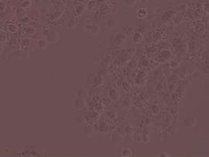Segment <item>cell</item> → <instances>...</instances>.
<instances>
[{
	"instance_id": "10",
	"label": "cell",
	"mask_w": 209,
	"mask_h": 157,
	"mask_svg": "<svg viewBox=\"0 0 209 157\" xmlns=\"http://www.w3.org/2000/svg\"><path fill=\"white\" fill-rule=\"evenodd\" d=\"M31 5H32V3L29 1V0H24L21 4V6L24 9H27V8H29L31 6Z\"/></svg>"
},
{
	"instance_id": "2",
	"label": "cell",
	"mask_w": 209,
	"mask_h": 157,
	"mask_svg": "<svg viewBox=\"0 0 209 157\" xmlns=\"http://www.w3.org/2000/svg\"><path fill=\"white\" fill-rule=\"evenodd\" d=\"M59 39V34L55 32H50L46 37V40L48 43H55Z\"/></svg>"
},
{
	"instance_id": "4",
	"label": "cell",
	"mask_w": 209,
	"mask_h": 157,
	"mask_svg": "<svg viewBox=\"0 0 209 157\" xmlns=\"http://www.w3.org/2000/svg\"><path fill=\"white\" fill-rule=\"evenodd\" d=\"M47 42H46V39H41V40H39L38 42H37V47L39 49H46V47H47Z\"/></svg>"
},
{
	"instance_id": "11",
	"label": "cell",
	"mask_w": 209,
	"mask_h": 157,
	"mask_svg": "<svg viewBox=\"0 0 209 157\" xmlns=\"http://www.w3.org/2000/svg\"><path fill=\"white\" fill-rule=\"evenodd\" d=\"M8 30L10 32H16L17 31V27L14 24H10L9 27H8Z\"/></svg>"
},
{
	"instance_id": "1",
	"label": "cell",
	"mask_w": 209,
	"mask_h": 157,
	"mask_svg": "<svg viewBox=\"0 0 209 157\" xmlns=\"http://www.w3.org/2000/svg\"><path fill=\"white\" fill-rule=\"evenodd\" d=\"M74 109H77V110H82L85 108L86 103L83 97H77L74 100Z\"/></svg>"
},
{
	"instance_id": "3",
	"label": "cell",
	"mask_w": 209,
	"mask_h": 157,
	"mask_svg": "<svg viewBox=\"0 0 209 157\" xmlns=\"http://www.w3.org/2000/svg\"><path fill=\"white\" fill-rule=\"evenodd\" d=\"M76 27V23L74 19H71L67 23V29L68 30H75Z\"/></svg>"
},
{
	"instance_id": "9",
	"label": "cell",
	"mask_w": 209,
	"mask_h": 157,
	"mask_svg": "<svg viewBox=\"0 0 209 157\" xmlns=\"http://www.w3.org/2000/svg\"><path fill=\"white\" fill-rule=\"evenodd\" d=\"M142 39V35H141L140 33H138V32H136V33L135 34V35L133 36V40H134V42H136V43L141 42Z\"/></svg>"
},
{
	"instance_id": "5",
	"label": "cell",
	"mask_w": 209,
	"mask_h": 157,
	"mask_svg": "<svg viewBox=\"0 0 209 157\" xmlns=\"http://www.w3.org/2000/svg\"><path fill=\"white\" fill-rule=\"evenodd\" d=\"M106 27H107L109 29H113L115 27H116V20H107L106 24Z\"/></svg>"
},
{
	"instance_id": "6",
	"label": "cell",
	"mask_w": 209,
	"mask_h": 157,
	"mask_svg": "<svg viewBox=\"0 0 209 157\" xmlns=\"http://www.w3.org/2000/svg\"><path fill=\"white\" fill-rule=\"evenodd\" d=\"M75 13L77 15H79V16L83 15L84 13V12H85V7L83 5H79V6H77L75 7Z\"/></svg>"
},
{
	"instance_id": "7",
	"label": "cell",
	"mask_w": 209,
	"mask_h": 157,
	"mask_svg": "<svg viewBox=\"0 0 209 157\" xmlns=\"http://www.w3.org/2000/svg\"><path fill=\"white\" fill-rule=\"evenodd\" d=\"M146 15H147V10L145 8L139 9L137 11V16L139 18H145L146 17Z\"/></svg>"
},
{
	"instance_id": "14",
	"label": "cell",
	"mask_w": 209,
	"mask_h": 157,
	"mask_svg": "<svg viewBox=\"0 0 209 157\" xmlns=\"http://www.w3.org/2000/svg\"><path fill=\"white\" fill-rule=\"evenodd\" d=\"M78 1H79L80 3H83V2L86 1V0H78Z\"/></svg>"
},
{
	"instance_id": "8",
	"label": "cell",
	"mask_w": 209,
	"mask_h": 157,
	"mask_svg": "<svg viewBox=\"0 0 209 157\" xmlns=\"http://www.w3.org/2000/svg\"><path fill=\"white\" fill-rule=\"evenodd\" d=\"M123 3L128 7H133L136 4V0H123Z\"/></svg>"
},
{
	"instance_id": "13",
	"label": "cell",
	"mask_w": 209,
	"mask_h": 157,
	"mask_svg": "<svg viewBox=\"0 0 209 157\" xmlns=\"http://www.w3.org/2000/svg\"><path fill=\"white\" fill-rule=\"evenodd\" d=\"M5 8H6V5L3 3H0V13L3 12L5 10Z\"/></svg>"
},
{
	"instance_id": "12",
	"label": "cell",
	"mask_w": 209,
	"mask_h": 157,
	"mask_svg": "<svg viewBox=\"0 0 209 157\" xmlns=\"http://www.w3.org/2000/svg\"><path fill=\"white\" fill-rule=\"evenodd\" d=\"M83 129H84V130H83V132H84V134H85L87 136H88V132L92 133V128H91L90 126H86Z\"/></svg>"
}]
</instances>
